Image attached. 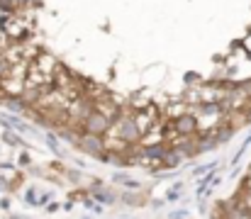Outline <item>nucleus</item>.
Returning a JSON list of instances; mask_svg holds the SVG:
<instances>
[{"instance_id":"nucleus-1","label":"nucleus","mask_w":251,"mask_h":219,"mask_svg":"<svg viewBox=\"0 0 251 219\" xmlns=\"http://www.w3.org/2000/svg\"><path fill=\"white\" fill-rule=\"evenodd\" d=\"M107 129H110V120H107V115H102V112H90V115L85 117V134L100 137V134L107 132Z\"/></svg>"},{"instance_id":"nucleus-2","label":"nucleus","mask_w":251,"mask_h":219,"mask_svg":"<svg viewBox=\"0 0 251 219\" xmlns=\"http://www.w3.org/2000/svg\"><path fill=\"white\" fill-rule=\"evenodd\" d=\"M78 146H81V151H83V153H88V156L105 158V144H102V139H100V137L83 134V137L78 139Z\"/></svg>"},{"instance_id":"nucleus-3","label":"nucleus","mask_w":251,"mask_h":219,"mask_svg":"<svg viewBox=\"0 0 251 219\" xmlns=\"http://www.w3.org/2000/svg\"><path fill=\"white\" fill-rule=\"evenodd\" d=\"M139 134H142V129L137 127L134 120H125V122L120 124V137H122L125 142H134V139H139Z\"/></svg>"},{"instance_id":"nucleus-4","label":"nucleus","mask_w":251,"mask_h":219,"mask_svg":"<svg viewBox=\"0 0 251 219\" xmlns=\"http://www.w3.org/2000/svg\"><path fill=\"white\" fill-rule=\"evenodd\" d=\"M193 129H195V120H193L190 115H180V117L176 120V132L188 134V132H193Z\"/></svg>"},{"instance_id":"nucleus-5","label":"nucleus","mask_w":251,"mask_h":219,"mask_svg":"<svg viewBox=\"0 0 251 219\" xmlns=\"http://www.w3.org/2000/svg\"><path fill=\"white\" fill-rule=\"evenodd\" d=\"M166 148H164V146H147V148H144V156H147V158H156V161H164V158H166Z\"/></svg>"},{"instance_id":"nucleus-6","label":"nucleus","mask_w":251,"mask_h":219,"mask_svg":"<svg viewBox=\"0 0 251 219\" xmlns=\"http://www.w3.org/2000/svg\"><path fill=\"white\" fill-rule=\"evenodd\" d=\"M215 168H217V161H210V163H205V166H198V168L193 170V178H202V175H207V173H215Z\"/></svg>"},{"instance_id":"nucleus-7","label":"nucleus","mask_w":251,"mask_h":219,"mask_svg":"<svg viewBox=\"0 0 251 219\" xmlns=\"http://www.w3.org/2000/svg\"><path fill=\"white\" fill-rule=\"evenodd\" d=\"M5 107H7L10 112H15V115H17V112H22V110H25V102H22L20 97H10V100H5Z\"/></svg>"},{"instance_id":"nucleus-8","label":"nucleus","mask_w":251,"mask_h":219,"mask_svg":"<svg viewBox=\"0 0 251 219\" xmlns=\"http://www.w3.org/2000/svg\"><path fill=\"white\" fill-rule=\"evenodd\" d=\"M95 200L102 202V205H112V202H115V195H112V193H105V190H100V188H95Z\"/></svg>"},{"instance_id":"nucleus-9","label":"nucleus","mask_w":251,"mask_h":219,"mask_svg":"<svg viewBox=\"0 0 251 219\" xmlns=\"http://www.w3.org/2000/svg\"><path fill=\"white\" fill-rule=\"evenodd\" d=\"M2 142H5V144H10V146H22V139H20L17 134H12V129H5Z\"/></svg>"},{"instance_id":"nucleus-10","label":"nucleus","mask_w":251,"mask_h":219,"mask_svg":"<svg viewBox=\"0 0 251 219\" xmlns=\"http://www.w3.org/2000/svg\"><path fill=\"white\" fill-rule=\"evenodd\" d=\"M44 139H47V144L51 146V151H54V153H59V156H61V148H59V142H56V137H54V134H44Z\"/></svg>"},{"instance_id":"nucleus-11","label":"nucleus","mask_w":251,"mask_h":219,"mask_svg":"<svg viewBox=\"0 0 251 219\" xmlns=\"http://www.w3.org/2000/svg\"><path fill=\"white\" fill-rule=\"evenodd\" d=\"M85 210H93L95 215H100V212H102V205L95 202V200H85Z\"/></svg>"},{"instance_id":"nucleus-12","label":"nucleus","mask_w":251,"mask_h":219,"mask_svg":"<svg viewBox=\"0 0 251 219\" xmlns=\"http://www.w3.org/2000/svg\"><path fill=\"white\" fill-rule=\"evenodd\" d=\"M25 200H27L29 205H37V202H39V195H37V190H27V193H25Z\"/></svg>"},{"instance_id":"nucleus-13","label":"nucleus","mask_w":251,"mask_h":219,"mask_svg":"<svg viewBox=\"0 0 251 219\" xmlns=\"http://www.w3.org/2000/svg\"><path fill=\"white\" fill-rule=\"evenodd\" d=\"M164 161H166L168 166H178V163H180V156H178V153H166Z\"/></svg>"},{"instance_id":"nucleus-14","label":"nucleus","mask_w":251,"mask_h":219,"mask_svg":"<svg viewBox=\"0 0 251 219\" xmlns=\"http://www.w3.org/2000/svg\"><path fill=\"white\" fill-rule=\"evenodd\" d=\"M188 215H190L188 210H178V212H171V219H185Z\"/></svg>"},{"instance_id":"nucleus-15","label":"nucleus","mask_w":251,"mask_h":219,"mask_svg":"<svg viewBox=\"0 0 251 219\" xmlns=\"http://www.w3.org/2000/svg\"><path fill=\"white\" fill-rule=\"evenodd\" d=\"M7 69H10V64H7L5 59H0V78H2V75H7Z\"/></svg>"},{"instance_id":"nucleus-16","label":"nucleus","mask_w":251,"mask_h":219,"mask_svg":"<svg viewBox=\"0 0 251 219\" xmlns=\"http://www.w3.org/2000/svg\"><path fill=\"white\" fill-rule=\"evenodd\" d=\"M56 210H59L56 202H49V205H47V212H56Z\"/></svg>"},{"instance_id":"nucleus-17","label":"nucleus","mask_w":251,"mask_h":219,"mask_svg":"<svg viewBox=\"0 0 251 219\" xmlns=\"http://www.w3.org/2000/svg\"><path fill=\"white\" fill-rule=\"evenodd\" d=\"M20 163H22V166H25V163H29V156H27V153H22V156H20Z\"/></svg>"},{"instance_id":"nucleus-18","label":"nucleus","mask_w":251,"mask_h":219,"mask_svg":"<svg viewBox=\"0 0 251 219\" xmlns=\"http://www.w3.org/2000/svg\"><path fill=\"white\" fill-rule=\"evenodd\" d=\"M249 144H251V132H249V137L244 139V148H249Z\"/></svg>"},{"instance_id":"nucleus-19","label":"nucleus","mask_w":251,"mask_h":219,"mask_svg":"<svg viewBox=\"0 0 251 219\" xmlns=\"http://www.w3.org/2000/svg\"><path fill=\"white\" fill-rule=\"evenodd\" d=\"M10 219H29V217H10Z\"/></svg>"},{"instance_id":"nucleus-20","label":"nucleus","mask_w":251,"mask_h":219,"mask_svg":"<svg viewBox=\"0 0 251 219\" xmlns=\"http://www.w3.org/2000/svg\"><path fill=\"white\" fill-rule=\"evenodd\" d=\"M0 193H2V183H0Z\"/></svg>"},{"instance_id":"nucleus-21","label":"nucleus","mask_w":251,"mask_h":219,"mask_svg":"<svg viewBox=\"0 0 251 219\" xmlns=\"http://www.w3.org/2000/svg\"><path fill=\"white\" fill-rule=\"evenodd\" d=\"M83 219H90V217H83Z\"/></svg>"}]
</instances>
